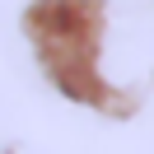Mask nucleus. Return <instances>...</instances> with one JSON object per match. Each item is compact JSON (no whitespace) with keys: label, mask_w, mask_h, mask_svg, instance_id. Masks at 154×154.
I'll return each mask as SVG.
<instances>
[{"label":"nucleus","mask_w":154,"mask_h":154,"mask_svg":"<svg viewBox=\"0 0 154 154\" xmlns=\"http://www.w3.org/2000/svg\"><path fill=\"white\" fill-rule=\"evenodd\" d=\"M28 33L38 38L47 75L70 98H98L94 47H98V5L94 0H42L28 14Z\"/></svg>","instance_id":"f257e3e1"}]
</instances>
